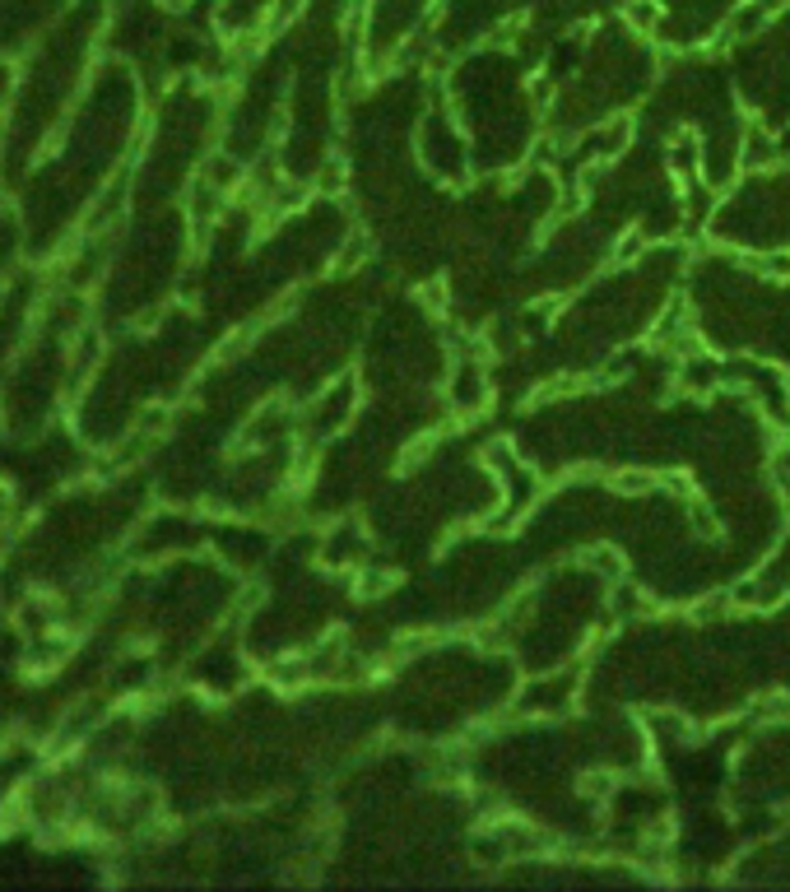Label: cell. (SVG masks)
Listing matches in <instances>:
<instances>
[{
	"label": "cell",
	"mask_w": 790,
	"mask_h": 892,
	"mask_svg": "<svg viewBox=\"0 0 790 892\" xmlns=\"http://www.w3.org/2000/svg\"><path fill=\"white\" fill-rule=\"evenodd\" d=\"M655 19H661V10H655L651 0H632V6H628V23H632V29H651Z\"/></svg>",
	"instance_id": "6da1fadb"
}]
</instances>
